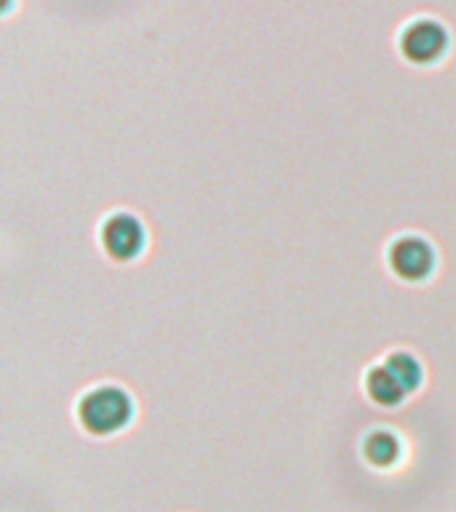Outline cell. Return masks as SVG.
<instances>
[{"instance_id": "1", "label": "cell", "mask_w": 456, "mask_h": 512, "mask_svg": "<svg viewBox=\"0 0 456 512\" xmlns=\"http://www.w3.org/2000/svg\"><path fill=\"white\" fill-rule=\"evenodd\" d=\"M131 411H134L131 398L118 387H99V390L88 392L78 406L80 424L94 435H110V432L126 427Z\"/></svg>"}, {"instance_id": "2", "label": "cell", "mask_w": 456, "mask_h": 512, "mask_svg": "<svg viewBox=\"0 0 456 512\" xmlns=\"http://www.w3.org/2000/svg\"><path fill=\"white\" fill-rule=\"evenodd\" d=\"M448 35L438 22L430 19H419L411 27H406L403 38H400V51L406 59L414 64H430L440 59V54L446 51Z\"/></svg>"}, {"instance_id": "3", "label": "cell", "mask_w": 456, "mask_h": 512, "mask_svg": "<svg viewBox=\"0 0 456 512\" xmlns=\"http://www.w3.org/2000/svg\"><path fill=\"white\" fill-rule=\"evenodd\" d=\"M102 243L112 259H118V262L134 259V256H139V251L144 248L142 222L131 214L110 216L102 227Z\"/></svg>"}, {"instance_id": "4", "label": "cell", "mask_w": 456, "mask_h": 512, "mask_svg": "<svg viewBox=\"0 0 456 512\" xmlns=\"http://www.w3.org/2000/svg\"><path fill=\"white\" fill-rule=\"evenodd\" d=\"M435 256L427 240L406 235L392 243L390 248V267L392 272L403 280H422L432 272Z\"/></svg>"}, {"instance_id": "5", "label": "cell", "mask_w": 456, "mask_h": 512, "mask_svg": "<svg viewBox=\"0 0 456 512\" xmlns=\"http://www.w3.org/2000/svg\"><path fill=\"white\" fill-rule=\"evenodd\" d=\"M368 398L379 403V406H398L400 400L406 398L408 390L400 384V379L392 374L387 366H376L366 376Z\"/></svg>"}, {"instance_id": "6", "label": "cell", "mask_w": 456, "mask_h": 512, "mask_svg": "<svg viewBox=\"0 0 456 512\" xmlns=\"http://www.w3.org/2000/svg\"><path fill=\"white\" fill-rule=\"evenodd\" d=\"M363 454H366L368 462L376 464V467H390V464H395V459L400 456V443L392 432L376 430L371 432L366 438V443H363Z\"/></svg>"}, {"instance_id": "7", "label": "cell", "mask_w": 456, "mask_h": 512, "mask_svg": "<svg viewBox=\"0 0 456 512\" xmlns=\"http://www.w3.org/2000/svg\"><path fill=\"white\" fill-rule=\"evenodd\" d=\"M384 366L390 368L392 374L398 376L400 384H403L408 392L416 390V387H419V382H422V368H419V363H416L414 355H408V352H392Z\"/></svg>"}]
</instances>
